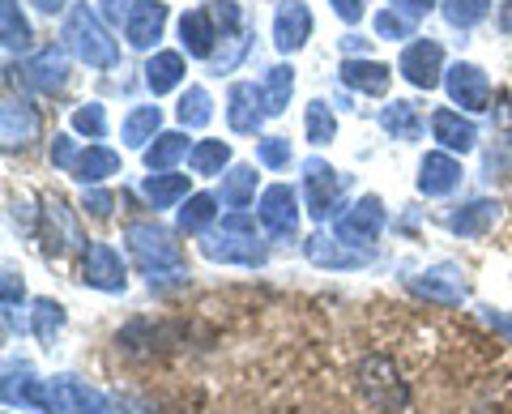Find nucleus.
<instances>
[{
  "mask_svg": "<svg viewBox=\"0 0 512 414\" xmlns=\"http://www.w3.org/2000/svg\"><path fill=\"white\" fill-rule=\"evenodd\" d=\"M124 244L128 257L137 261V269L146 274L150 291H171V286L188 282V265H184V248L175 244V235L158 222H128L124 227Z\"/></svg>",
  "mask_w": 512,
  "mask_h": 414,
  "instance_id": "f257e3e1",
  "label": "nucleus"
},
{
  "mask_svg": "<svg viewBox=\"0 0 512 414\" xmlns=\"http://www.w3.org/2000/svg\"><path fill=\"white\" fill-rule=\"evenodd\" d=\"M201 252L210 261L244 265V269H261L269 261V248H265L261 235H256V218L248 210L222 214V227L210 231V235H201Z\"/></svg>",
  "mask_w": 512,
  "mask_h": 414,
  "instance_id": "f03ea898",
  "label": "nucleus"
},
{
  "mask_svg": "<svg viewBox=\"0 0 512 414\" xmlns=\"http://www.w3.org/2000/svg\"><path fill=\"white\" fill-rule=\"evenodd\" d=\"M60 39H64V52H73L86 69H116L120 65V47L107 35V26L99 22V13L90 5H73L64 13Z\"/></svg>",
  "mask_w": 512,
  "mask_h": 414,
  "instance_id": "7ed1b4c3",
  "label": "nucleus"
},
{
  "mask_svg": "<svg viewBox=\"0 0 512 414\" xmlns=\"http://www.w3.org/2000/svg\"><path fill=\"white\" fill-rule=\"evenodd\" d=\"M256 218H261V231L274 244H295L299 235V193L291 184H269L261 201H256Z\"/></svg>",
  "mask_w": 512,
  "mask_h": 414,
  "instance_id": "20e7f679",
  "label": "nucleus"
},
{
  "mask_svg": "<svg viewBox=\"0 0 512 414\" xmlns=\"http://www.w3.org/2000/svg\"><path fill=\"white\" fill-rule=\"evenodd\" d=\"M342 188H346V175L333 171L325 158H308L303 163V201H308V214L316 222L342 214Z\"/></svg>",
  "mask_w": 512,
  "mask_h": 414,
  "instance_id": "39448f33",
  "label": "nucleus"
},
{
  "mask_svg": "<svg viewBox=\"0 0 512 414\" xmlns=\"http://www.w3.org/2000/svg\"><path fill=\"white\" fill-rule=\"evenodd\" d=\"M39 205H43V210H39V231H43L47 257H64V252H73V248L86 244L82 222H77V214L69 210V201L56 197V193H47Z\"/></svg>",
  "mask_w": 512,
  "mask_h": 414,
  "instance_id": "423d86ee",
  "label": "nucleus"
},
{
  "mask_svg": "<svg viewBox=\"0 0 512 414\" xmlns=\"http://www.w3.org/2000/svg\"><path fill=\"white\" fill-rule=\"evenodd\" d=\"M384 222H389V214H384V201L380 197H359L350 210H342L338 218H333V235L346 244H355V248H372L380 240V231H384Z\"/></svg>",
  "mask_w": 512,
  "mask_h": 414,
  "instance_id": "0eeeda50",
  "label": "nucleus"
},
{
  "mask_svg": "<svg viewBox=\"0 0 512 414\" xmlns=\"http://www.w3.org/2000/svg\"><path fill=\"white\" fill-rule=\"evenodd\" d=\"M359 389L376 410H402L406 406V385L384 355H367L359 363Z\"/></svg>",
  "mask_w": 512,
  "mask_h": 414,
  "instance_id": "6e6552de",
  "label": "nucleus"
},
{
  "mask_svg": "<svg viewBox=\"0 0 512 414\" xmlns=\"http://www.w3.org/2000/svg\"><path fill=\"white\" fill-rule=\"evenodd\" d=\"M397 73L406 77L414 90H436L444 82V47L436 39H414L406 43L402 60H397Z\"/></svg>",
  "mask_w": 512,
  "mask_h": 414,
  "instance_id": "1a4fd4ad",
  "label": "nucleus"
},
{
  "mask_svg": "<svg viewBox=\"0 0 512 414\" xmlns=\"http://www.w3.org/2000/svg\"><path fill=\"white\" fill-rule=\"evenodd\" d=\"M82 282L90 291H103V295H124L128 291V265L120 261V252L111 244L94 240L86 248V261H82Z\"/></svg>",
  "mask_w": 512,
  "mask_h": 414,
  "instance_id": "9d476101",
  "label": "nucleus"
},
{
  "mask_svg": "<svg viewBox=\"0 0 512 414\" xmlns=\"http://www.w3.org/2000/svg\"><path fill=\"white\" fill-rule=\"evenodd\" d=\"M303 257H308L316 269H363V265H372L376 248H355V244L338 240V235L316 231L312 240L303 244Z\"/></svg>",
  "mask_w": 512,
  "mask_h": 414,
  "instance_id": "9b49d317",
  "label": "nucleus"
},
{
  "mask_svg": "<svg viewBox=\"0 0 512 414\" xmlns=\"http://www.w3.org/2000/svg\"><path fill=\"white\" fill-rule=\"evenodd\" d=\"M444 90H448V99H453V107H461V111H487L491 107L487 73L478 65H470V60H457V65L444 73Z\"/></svg>",
  "mask_w": 512,
  "mask_h": 414,
  "instance_id": "f8f14e48",
  "label": "nucleus"
},
{
  "mask_svg": "<svg viewBox=\"0 0 512 414\" xmlns=\"http://www.w3.org/2000/svg\"><path fill=\"white\" fill-rule=\"evenodd\" d=\"M410 291L427 299V304H444V308H457L461 299H466V278H461L457 265H431L423 269L419 278H410Z\"/></svg>",
  "mask_w": 512,
  "mask_h": 414,
  "instance_id": "ddd939ff",
  "label": "nucleus"
},
{
  "mask_svg": "<svg viewBox=\"0 0 512 414\" xmlns=\"http://www.w3.org/2000/svg\"><path fill=\"white\" fill-rule=\"evenodd\" d=\"M52 389H56V402H60V414H120V406L111 402V397H103L94 385H86V380L77 376H52Z\"/></svg>",
  "mask_w": 512,
  "mask_h": 414,
  "instance_id": "4468645a",
  "label": "nucleus"
},
{
  "mask_svg": "<svg viewBox=\"0 0 512 414\" xmlns=\"http://www.w3.org/2000/svg\"><path fill=\"white\" fill-rule=\"evenodd\" d=\"M167 5L163 0H137L133 13H128V22H124V39L128 47H137V52H150V47H158V39H163V30H167Z\"/></svg>",
  "mask_w": 512,
  "mask_h": 414,
  "instance_id": "2eb2a0df",
  "label": "nucleus"
},
{
  "mask_svg": "<svg viewBox=\"0 0 512 414\" xmlns=\"http://www.w3.org/2000/svg\"><path fill=\"white\" fill-rule=\"evenodd\" d=\"M269 120L265 111V94L252 82H235L227 90V124L235 133H261V124Z\"/></svg>",
  "mask_w": 512,
  "mask_h": 414,
  "instance_id": "dca6fc26",
  "label": "nucleus"
},
{
  "mask_svg": "<svg viewBox=\"0 0 512 414\" xmlns=\"http://www.w3.org/2000/svg\"><path fill=\"white\" fill-rule=\"evenodd\" d=\"M461 163H457V154H448V150H431L423 154V163H419V193L423 197H448V193H457L461 188Z\"/></svg>",
  "mask_w": 512,
  "mask_h": 414,
  "instance_id": "f3484780",
  "label": "nucleus"
},
{
  "mask_svg": "<svg viewBox=\"0 0 512 414\" xmlns=\"http://www.w3.org/2000/svg\"><path fill=\"white\" fill-rule=\"evenodd\" d=\"M312 39V9L303 0H278L274 13V47L278 52H299Z\"/></svg>",
  "mask_w": 512,
  "mask_h": 414,
  "instance_id": "a211bd4d",
  "label": "nucleus"
},
{
  "mask_svg": "<svg viewBox=\"0 0 512 414\" xmlns=\"http://www.w3.org/2000/svg\"><path fill=\"white\" fill-rule=\"evenodd\" d=\"M431 137H436L440 150H448V154H470L478 146V124L453 107H440V111H431Z\"/></svg>",
  "mask_w": 512,
  "mask_h": 414,
  "instance_id": "6ab92c4d",
  "label": "nucleus"
},
{
  "mask_svg": "<svg viewBox=\"0 0 512 414\" xmlns=\"http://www.w3.org/2000/svg\"><path fill=\"white\" fill-rule=\"evenodd\" d=\"M39 133H43L39 111L22 99H9L5 111H0V141H5V150H26L30 141H39Z\"/></svg>",
  "mask_w": 512,
  "mask_h": 414,
  "instance_id": "aec40b11",
  "label": "nucleus"
},
{
  "mask_svg": "<svg viewBox=\"0 0 512 414\" xmlns=\"http://www.w3.org/2000/svg\"><path fill=\"white\" fill-rule=\"evenodd\" d=\"M22 69H26V82L39 94H60L64 82H69V56H64V47H39Z\"/></svg>",
  "mask_w": 512,
  "mask_h": 414,
  "instance_id": "412c9836",
  "label": "nucleus"
},
{
  "mask_svg": "<svg viewBox=\"0 0 512 414\" xmlns=\"http://www.w3.org/2000/svg\"><path fill=\"white\" fill-rule=\"evenodd\" d=\"M495 218H500V205L491 197H474L466 205H457V210H448L444 227L453 235H461V240H483V235L495 227Z\"/></svg>",
  "mask_w": 512,
  "mask_h": 414,
  "instance_id": "4be33fe9",
  "label": "nucleus"
},
{
  "mask_svg": "<svg viewBox=\"0 0 512 414\" xmlns=\"http://www.w3.org/2000/svg\"><path fill=\"white\" fill-rule=\"evenodd\" d=\"M338 77L350 86V90H359V94H367V99H380V94H389V82H393V69L389 65H380V60H367V56H350V60H342V69H338Z\"/></svg>",
  "mask_w": 512,
  "mask_h": 414,
  "instance_id": "5701e85b",
  "label": "nucleus"
},
{
  "mask_svg": "<svg viewBox=\"0 0 512 414\" xmlns=\"http://www.w3.org/2000/svg\"><path fill=\"white\" fill-rule=\"evenodd\" d=\"M218 26L210 18V9H188L184 18H180V43H184V52L188 56H201V60H210L214 56V47H218Z\"/></svg>",
  "mask_w": 512,
  "mask_h": 414,
  "instance_id": "b1692460",
  "label": "nucleus"
},
{
  "mask_svg": "<svg viewBox=\"0 0 512 414\" xmlns=\"http://www.w3.org/2000/svg\"><path fill=\"white\" fill-rule=\"evenodd\" d=\"M141 197H146L150 210H171V205L188 201V175H180V171H150V180L141 184Z\"/></svg>",
  "mask_w": 512,
  "mask_h": 414,
  "instance_id": "393cba45",
  "label": "nucleus"
},
{
  "mask_svg": "<svg viewBox=\"0 0 512 414\" xmlns=\"http://www.w3.org/2000/svg\"><path fill=\"white\" fill-rule=\"evenodd\" d=\"M380 129L389 133L393 141H419V137H423L419 107H414V103H406V99H393V103H384V111H380Z\"/></svg>",
  "mask_w": 512,
  "mask_h": 414,
  "instance_id": "a878e982",
  "label": "nucleus"
},
{
  "mask_svg": "<svg viewBox=\"0 0 512 414\" xmlns=\"http://www.w3.org/2000/svg\"><path fill=\"white\" fill-rule=\"evenodd\" d=\"M163 133V107H133L124 116V146H133V150H150V141Z\"/></svg>",
  "mask_w": 512,
  "mask_h": 414,
  "instance_id": "bb28decb",
  "label": "nucleus"
},
{
  "mask_svg": "<svg viewBox=\"0 0 512 414\" xmlns=\"http://www.w3.org/2000/svg\"><path fill=\"white\" fill-rule=\"evenodd\" d=\"M184 56L180 52H154L150 60H146V86L154 90V99L158 94H171V90H180V82H184Z\"/></svg>",
  "mask_w": 512,
  "mask_h": 414,
  "instance_id": "cd10ccee",
  "label": "nucleus"
},
{
  "mask_svg": "<svg viewBox=\"0 0 512 414\" xmlns=\"http://www.w3.org/2000/svg\"><path fill=\"white\" fill-rule=\"evenodd\" d=\"M120 171V154L116 150H107V146H86L82 158H77V180H82V188H94V184H103L107 175H116Z\"/></svg>",
  "mask_w": 512,
  "mask_h": 414,
  "instance_id": "c85d7f7f",
  "label": "nucleus"
},
{
  "mask_svg": "<svg viewBox=\"0 0 512 414\" xmlns=\"http://www.w3.org/2000/svg\"><path fill=\"white\" fill-rule=\"evenodd\" d=\"M22 299H26V278L22 269L5 265V282H0V308H5V333H22Z\"/></svg>",
  "mask_w": 512,
  "mask_h": 414,
  "instance_id": "c756f323",
  "label": "nucleus"
},
{
  "mask_svg": "<svg viewBox=\"0 0 512 414\" xmlns=\"http://www.w3.org/2000/svg\"><path fill=\"white\" fill-rule=\"evenodd\" d=\"M64 308L56 304V299H47V295H39L35 304H30V329H35V338L43 342V346H56V338L64 333Z\"/></svg>",
  "mask_w": 512,
  "mask_h": 414,
  "instance_id": "7c9ffc66",
  "label": "nucleus"
},
{
  "mask_svg": "<svg viewBox=\"0 0 512 414\" xmlns=\"http://www.w3.org/2000/svg\"><path fill=\"white\" fill-rule=\"evenodd\" d=\"M256 201V167L239 163L222 175V205H231V210H248Z\"/></svg>",
  "mask_w": 512,
  "mask_h": 414,
  "instance_id": "2f4dec72",
  "label": "nucleus"
},
{
  "mask_svg": "<svg viewBox=\"0 0 512 414\" xmlns=\"http://www.w3.org/2000/svg\"><path fill=\"white\" fill-rule=\"evenodd\" d=\"M214 218H218V197L192 193V197L184 201V210H180V231H184V235H210Z\"/></svg>",
  "mask_w": 512,
  "mask_h": 414,
  "instance_id": "473e14b6",
  "label": "nucleus"
},
{
  "mask_svg": "<svg viewBox=\"0 0 512 414\" xmlns=\"http://www.w3.org/2000/svg\"><path fill=\"white\" fill-rule=\"evenodd\" d=\"M261 94H265V111H269V116H282V111L291 107V94H295V69L291 65H274L265 73Z\"/></svg>",
  "mask_w": 512,
  "mask_h": 414,
  "instance_id": "72a5a7b5",
  "label": "nucleus"
},
{
  "mask_svg": "<svg viewBox=\"0 0 512 414\" xmlns=\"http://www.w3.org/2000/svg\"><path fill=\"white\" fill-rule=\"evenodd\" d=\"M175 116H180L184 129H205V124L214 120V99L205 86H188L180 94V107H175Z\"/></svg>",
  "mask_w": 512,
  "mask_h": 414,
  "instance_id": "f704fd0d",
  "label": "nucleus"
},
{
  "mask_svg": "<svg viewBox=\"0 0 512 414\" xmlns=\"http://www.w3.org/2000/svg\"><path fill=\"white\" fill-rule=\"evenodd\" d=\"M192 175H222L231 167V141H197L188 154Z\"/></svg>",
  "mask_w": 512,
  "mask_h": 414,
  "instance_id": "c9c22d12",
  "label": "nucleus"
},
{
  "mask_svg": "<svg viewBox=\"0 0 512 414\" xmlns=\"http://www.w3.org/2000/svg\"><path fill=\"white\" fill-rule=\"evenodd\" d=\"M188 150V133H158L154 146L146 150V167L150 171H175V163H180Z\"/></svg>",
  "mask_w": 512,
  "mask_h": 414,
  "instance_id": "e433bc0d",
  "label": "nucleus"
},
{
  "mask_svg": "<svg viewBox=\"0 0 512 414\" xmlns=\"http://www.w3.org/2000/svg\"><path fill=\"white\" fill-rule=\"evenodd\" d=\"M0 39H5V52H26L30 47V22L22 18L18 0H0Z\"/></svg>",
  "mask_w": 512,
  "mask_h": 414,
  "instance_id": "4c0bfd02",
  "label": "nucleus"
},
{
  "mask_svg": "<svg viewBox=\"0 0 512 414\" xmlns=\"http://www.w3.org/2000/svg\"><path fill=\"white\" fill-rule=\"evenodd\" d=\"M440 13L453 30H474L491 13V0H440Z\"/></svg>",
  "mask_w": 512,
  "mask_h": 414,
  "instance_id": "58836bf2",
  "label": "nucleus"
},
{
  "mask_svg": "<svg viewBox=\"0 0 512 414\" xmlns=\"http://www.w3.org/2000/svg\"><path fill=\"white\" fill-rule=\"evenodd\" d=\"M308 141L312 146H329L333 137H338V116H333V107L325 103V99H312L308 103Z\"/></svg>",
  "mask_w": 512,
  "mask_h": 414,
  "instance_id": "ea45409f",
  "label": "nucleus"
},
{
  "mask_svg": "<svg viewBox=\"0 0 512 414\" xmlns=\"http://www.w3.org/2000/svg\"><path fill=\"white\" fill-rule=\"evenodd\" d=\"M248 30H239V35H227L222 39V47H214V56H210V69L214 73H235L239 65H244V56H248Z\"/></svg>",
  "mask_w": 512,
  "mask_h": 414,
  "instance_id": "a19ab883",
  "label": "nucleus"
},
{
  "mask_svg": "<svg viewBox=\"0 0 512 414\" xmlns=\"http://www.w3.org/2000/svg\"><path fill=\"white\" fill-rule=\"evenodd\" d=\"M73 133H82L90 141H103L107 137V107L103 103H82L73 111Z\"/></svg>",
  "mask_w": 512,
  "mask_h": 414,
  "instance_id": "79ce46f5",
  "label": "nucleus"
},
{
  "mask_svg": "<svg viewBox=\"0 0 512 414\" xmlns=\"http://www.w3.org/2000/svg\"><path fill=\"white\" fill-rule=\"evenodd\" d=\"M256 163L269 171L291 167V137H261L256 141Z\"/></svg>",
  "mask_w": 512,
  "mask_h": 414,
  "instance_id": "37998d69",
  "label": "nucleus"
},
{
  "mask_svg": "<svg viewBox=\"0 0 512 414\" xmlns=\"http://www.w3.org/2000/svg\"><path fill=\"white\" fill-rule=\"evenodd\" d=\"M376 35L389 39V43L414 39V18H406V13H397V9H380L376 13Z\"/></svg>",
  "mask_w": 512,
  "mask_h": 414,
  "instance_id": "c03bdc74",
  "label": "nucleus"
},
{
  "mask_svg": "<svg viewBox=\"0 0 512 414\" xmlns=\"http://www.w3.org/2000/svg\"><path fill=\"white\" fill-rule=\"evenodd\" d=\"M210 18H214V26H218V35L227 39V35H239L244 30V9L235 5V0H210Z\"/></svg>",
  "mask_w": 512,
  "mask_h": 414,
  "instance_id": "a18cd8bd",
  "label": "nucleus"
},
{
  "mask_svg": "<svg viewBox=\"0 0 512 414\" xmlns=\"http://www.w3.org/2000/svg\"><path fill=\"white\" fill-rule=\"evenodd\" d=\"M77 146H73V137L69 133H56L52 137V167H60V171H77Z\"/></svg>",
  "mask_w": 512,
  "mask_h": 414,
  "instance_id": "49530a36",
  "label": "nucleus"
},
{
  "mask_svg": "<svg viewBox=\"0 0 512 414\" xmlns=\"http://www.w3.org/2000/svg\"><path fill=\"white\" fill-rule=\"evenodd\" d=\"M82 210H90L94 218H107L111 210H116V197H111L107 188H86V197H82Z\"/></svg>",
  "mask_w": 512,
  "mask_h": 414,
  "instance_id": "de8ad7c7",
  "label": "nucleus"
},
{
  "mask_svg": "<svg viewBox=\"0 0 512 414\" xmlns=\"http://www.w3.org/2000/svg\"><path fill=\"white\" fill-rule=\"evenodd\" d=\"M512 167V141L508 137H500V154H487V180H500V175Z\"/></svg>",
  "mask_w": 512,
  "mask_h": 414,
  "instance_id": "09e8293b",
  "label": "nucleus"
},
{
  "mask_svg": "<svg viewBox=\"0 0 512 414\" xmlns=\"http://www.w3.org/2000/svg\"><path fill=\"white\" fill-rule=\"evenodd\" d=\"M329 5L342 22H363V13H367V0H329Z\"/></svg>",
  "mask_w": 512,
  "mask_h": 414,
  "instance_id": "8fccbe9b",
  "label": "nucleus"
},
{
  "mask_svg": "<svg viewBox=\"0 0 512 414\" xmlns=\"http://www.w3.org/2000/svg\"><path fill=\"white\" fill-rule=\"evenodd\" d=\"M389 5L397 9V13H406V18H423V13H431L440 5V0H389Z\"/></svg>",
  "mask_w": 512,
  "mask_h": 414,
  "instance_id": "3c124183",
  "label": "nucleus"
},
{
  "mask_svg": "<svg viewBox=\"0 0 512 414\" xmlns=\"http://www.w3.org/2000/svg\"><path fill=\"white\" fill-rule=\"evenodd\" d=\"M483 321L495 329V333H504L508 346H512V316L508 312H495V308H483Z\"/></svg>",
  "mask_w": 512,
  "mask_h": 414,
  "instance_id": "603ef678",
  "label": "nucleus"
},
{
  "mask_svg": "<svg viewBox=\"0 0 512 414\" xmlns=\"http://www.w3.org/2000/svg\"><path fill=\"white\" fill-rule=\"evenodd\" d=\"M133 5H137V0H103V13H107V18L111 22H128V13H133Z\"/></svg>",
  "mask_w": 512,
  "mask_h": 414,
  "instance_id": "864d4df0",
  "label": "nucleus"
},
{
  "mask_svg": "<svg viewBox=\"0 0 512 414\" xmlns=\"http://www.w3.org/2000/svg\"><path fill=\"white\" fill-rule=\"evenodd\" d=\"M500 30L512 35V0H504V9H500Z\"/></svg>",
  "mask_w": 512,
  "mask_h": 414,
  "instance_id": "5fc2aeb1",
  "label": "nucleus"
},
{
  "mask_svg": "<svg viewBox=\"0 0 512 414\" xmlns=\"http://www.w3.org/2000/svg\"><path fill=\"white\" fill-rule=\"evenodd\" d=\"M30 5H39L43 13H60V9H64V0H30Z\"/></svg>",
  "mask_w": 512,
  "mask_h": 414,
  "instance_id": "6e6d98bb",
  "label": "nucleus"
},
{
  "mask_svg": "<svg viewBox=\"0 0 512 414\" xmlns=\"http://www.w3.org/2000/svg\"><path fill=\"white\" fill-rule=\"evenodd\" d=\"M346 52H359V56H363V52H367V43H363V39H346Z\"/></svg>",
  "mask_w": 512,
  "mask_h": 414,
  "instance_id": "4d7b16f0",
  "label": "nucleus"
}]
</instances>
